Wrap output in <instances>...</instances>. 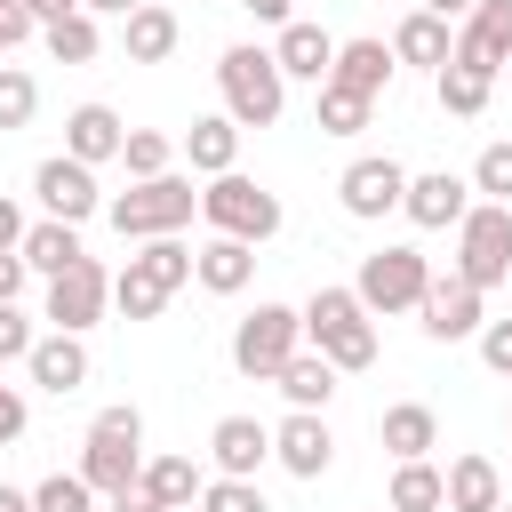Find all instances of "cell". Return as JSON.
I'll return each mask as SVG.
<instances>
[{
    "mask_svg": "<svg viewBox=\"0 0 512 512\" xmlns=\"http://www.w3.org/2000/svg\"><path fill=\"white\" fill-rule=\"evenodd\" d=\"M304 344L328 352L344 376H360V368H376V312L352 288H312L304 296Z\"/></svg>",
    "mask_w": 512,
    "mask_h": 512,
    "instance_id": "cell-1",
    "label": "cell"
},
{
    "mask_svg": "<svg viewBox=\"0 0 512 512\" xmlns=\"http://www.w3.org/2000/svg\"><path fill=\"white\" fill-rule=\"evenodd\" d=\"M216 88H224V112H232L240 128H272V120L288 112V72H280V56L256 48V40H240V48L216 56Z\"/></svg>",
    "mask_w": 512,
    "mask_h": 512,
    "instance_id": "cell-2",
    "label": "cell"
},
{
    "mask_svg": "<svg viewBox=\"0 0 512 512\" xmlns=\"http://www.w3.org/2000/svg\"><path fill=\"white\" fill-rule=\"evenodd\" d=\"M104 216H112V232L120 240H168V232H184L192 216H200V184L192 176H136L120 200H104Z\"/></svg>",
    "mask_w": 512,
    "mask_h": 512,
    "instance_id": "cell-3",
    "label": "cell"
},
{
    "mask_svg": "<svg viewBox=\"0 0 512 512\" xmlns=\"http://www.w3.org/2000/svg\"><path fill=\"white\" fill-rule=\"evenodd\" d=\"M184 280H192V248H184L176 232H168V240H144V248L112 272V312H120V320H160Z\"/></svg>",
    "mask_w": 512,
    "mask_h": 512,
    "instance_id": "cell-4",
    "label": "cell"
},
{
    "mask_svg": "<svg viewBox=\"0 0 512 512\" xmlns=\"http://www.w3.org/2000/svg\"><path fill=\"white\" fill-rule=\"evenodd\" d=\"M200 216H208V232H232V240H256V248L288 224L280 192H264V184H256V176H240V168H224V176H208V184H200Z\"/></svg>",
    "mask_w": 512,
    "mask_h": 512,
    "instance_id": "cell-5",
    "label": "cell"
},
{
    "mask_svg": "<svg viewBox=\"0 0 512 512\" xmlns=\"http://www.w3.org/2000/svg\"><path fill=\"white\" fill-rule=\"evenodd\" d=\"M448 272H456V280H472L480 296L512 280V208H504V200H472V208H464Z\"/></svg>",
    "mask_w": 512,
    "mask_h": 512,
    "instance_id": "cell-6",
    "label": "cell"
},
{
    "mask_svg": "<svg viewBox=\"0 0 512 512\" xmlns=\"http://www.w3.org/2000/svg\"><path fill=\"white\" fill-rule=\"evenodd\" d=\"M296 352H304V312H296V304H256V312L232 328V368H240L248 384H272Z\"/></svg>",
    "mask_w": 512,
    "mask_h": 512,
    "instance_id": "cell-7",
    "label": "cell"
},
{
    "mask_svg": "<svg viewBox=\"0 0 512 512\" xmlns=\"http://www.w3.org/2000/svg\"><path fill=\"white\" fill-rule=\"evenodd\" d=\"M424 288H432V256H424V248H408V240H392V248L360 256V280H352V296H360L368 312H416V304H424Z\"/></svg>",
    "mask_w": 512,
    "mask_h": 512,
    "instance_id": "cell-8",
    "label": "cell"
},
{
    "mask_svg": "<svg viewBox=\"0 0 512 512\" xmlns=\"http://www.w3.org/2000/svg\"><path fill=\"white\" fill-rule=\"evenodd\" d=\"M336 200H344L352 224H384V216H400V200H408V168H400L392 152H360V160L336 176Z\"/></svg>",
    "mask_w": 512,
    "mask_h": 512,
    "instance_id": "cell-9",
    "label": "cell"
},
{
    "mask_svg": "<svg viewBox=\"0 0 512 512\" xmlns=\"http://www.w3.org/2000/svg\"><path fill=\"white\" fill-rule=\"evenodd\" d=\"M104 312H112V272H104L96 256H80L72 272H56V280H48V328H72V336H88Z\"/></svg>",
    "mask_w": 512,
    "mask_h": 512,
    "instance_id": "cell-10",
    "label": "cell"
},
{
    "mask_svg": "<svg viewBox=\"0 0 512 512\" xmlns=\"http://www.w3.org/2000/svg\"><path fill=\"white\" fill-rule=\"evenodd\" d=\"M416 320H424V336H432V344H464V336H480V328H488V296H480L472 280H456V272H432V288H424Z\"/></svg>",
    "mask_w": 512,
    "mask_h": 512,
    "instance_id": "cell-11",
    "label": "cell"
},
{
    "mask_svg": "<svg viewBox=\"0 0 512 512\" xmlns=\"http://www.w3.org/2000/svg\"><path fill=\"white\" fill-rule=\"evenodd\" d=\"M272 464L288 480H320L336 464V432H328V408H288L272 424Z\"/></svg>",
    "mask_w": 512,
    "mask_h": 512,
    "instance_id": "cell-12",
    "label": "cell"
},
{
    "mask_svg": "<svg viewBox=\"0 0 512 512\" xmlns=\"http://www.w3.org/2000/svg\"><path fill=\"white\" fill-rule=\"evenodd\" d=\"M32 192H40V208H48V216H64V224H88V216H104L96 168H88V160H72V152H48V160L32 168Z\"/></svg>",
    "mask_w": 512,
    "mask_h": 512,
    "instance_id": "cell-13",
    "label": "cell"
},
{
    "mask_svg": "<svg viewBox=\"0 0 512 512\" xmlns=\"http://www.w3.org/2000/svg\"><path fill=\"white\" fill-rule=\"evenodd\" d=\"M464 208H472V176H456V168H424V176H408L400 216H408L416 232H456Z\"/></svg>",
    "mask_w": 512,
    "mask_h": 512,
    "instance_id": "cell-14",
    "label": "cell"
},
{
    "mask_svg": "<svg viewBox=\"0 0 512 512\" xmlns=\"http://www.w3.org/2000/svg\"><path fill=\"white\" fill-rule=\"evenodd\" d=\"M456 64H472V72H504L512 64V0H480L456 24Z\"/></svg>",
    "mask_w": 512,
    "mask_h": 512,
    "instance_id": "cell-15",
    "label": "cell"
},
{
    "mask_svg": "<svg viewBox=\"0 0 512 512\" xmlns=\"http://www.w3.org/2000/svg\"><path fill=\"white\" fill-rule=\"evenodd\" d=\"M24 376H32L40 392H56V400H64V392H80V384H88V336L48 328V336L24 352Z\"/></svg>",
    "mask_w": 512,
    "mask_h": 512,
    "instance_id": "cell-16",
    "label": "cell"
},
{
    "mask_svg": "<svg viewBox=\"0 0 512 512\" xmlns=\"http://www.w3.org/2000/svg\"><path fill=\"white\" fill-rule=\"evenodd\" d=\"M208 464L232 472V480H256V472L272 464V424H256V416H216V432H208Z\"/></svg>",
    "mask_w": 512,
    "mask_h": 512,
    "instance_id": "cell-17",
    "label": "cell"
},
{
    "mask_svg": "<svg viewBox=\"0 0 512 512\" xmlns=\"http://www.w3.org/2000/svg\"><path fill=\"white\" fill-rule=\"evenodd\" d=\"M192 280H200L208 296H240V288L256 280V240H232V232H208V240L192 248Z\"/></svg>",
    "mask_w": 512,
    "mask_h": 512,
    "instance_id": "cell-18",
    "label": "cell"
},
{
    "mask_svg": "<svg viewBox=\"0 0 512 512\" xmlns=\"http://www.w3.org/2000/svg\"><path fill=\"white\" fill-rule=\"evenodd\" d=\"M120 144H128V128H120L112 104H72V112H64V152H72V160L104 168V160H120Z\"/></svg>",
    "mask_w": 512,
    "mask_h": 512,
    "instance_id": "cell-19",
    "label": "cell"
},
{
    "mask_svg": "<svg viewBox=\"0 0 512 512\" xmlns=\"http://www.w3.org/2000/svg\"><path fill=\"white\" fill-rule=\"evenodd\" d=\"M136 472H144V440H112V432H88L80 440V480L96 496H120Z\"/></svg>",
    "mask_w": 512,
    "mask_h": 512,
    "instance_id": "cell-20",
    "label": "cell"
},
{
    "mask_svg": "<svg viewBox=\"0 0 512 512\" xmlns=\"http://www.w3.org/2000/svg\"><path fill=\"white\" fill-rule=\"evenodd\" d=\"M176 40H184V24H176L168 0H144L136 16H120V48H128V64H168Z\"/></svg>",
    "mask_w": 512,
    "mask_h": 512,
    "instance_id": "cell-21",
    "label": "cell"
},
{
    "mask_svg": "<svg viewBox=\"0 0 512 512\" xmlns=\"http://www.w3.org/2000/svg\"><path fill=\"white\" fill-rule=\"evenodd\" d=\"M392 56H400V64H416V72H440V64L456 56V24H448V16H432V8H408V16H400V32H392Z\"/></svg>",
    "mask_w": 512,
    "mask_h": 512,
    "instance_id": "cell-22",
    "label": "cell"
},
{
    "mask_svg": "<svg viewBox=\"0 0 512 512\" xmlns=\"http://www.w3.org/2000/svg\"><path fill=\"white\" fill-rule=\"evenodd\" d=\"M272 56H280V72H288V80H312V88L336 72V40H328L320 24H304V16H288V24H280Z\"/></svg>",
    "mask_w": 512,
    "mask_h": 512,
    "instance_id": "cell-23",
    "label": "cell"
},
{
    "mask_svg": "<svg viewBox=\"0 0 512 512\" xmlns=\"http://www.w3.org/2000/svg\"><path fill=\"white\" fill-rule=\"evenodd\" d=\"M392 72H400L392 40H376V32L336 40V72H328V80H344V88H360V96H384V88H392Z\"/></svg>",
    "mask_w": 512,
    "mask_h": 512,
    "instance_id": "cell-24",
    "label": "cell"
},
{
    "mask_svg": "<svg viewBox=\"0 0 512 512\" xmlns=\"http://www.w3.org/2000/svg\"><path fill=\"white\" fill-rule=\"evenodd\" d=\"M184 168H192V176H224V168H240V120H232V112L192 120V128H184Z\"/></svg>",
    "mask_w": 512,
    "mask_h": 512,
    "instance_id": "cell-25",
    "label": "cell"
},
{
    "mask_svg": "<svg viewBox=\"0 0 512 512\" xmlns=\"http://www.w3.org/2000/svg\"><path fill=\"white\" fill-rule=\"evenodd\" d=\"M376 440L392 448V464H400V456H432V448H440V416H432L424 400H392V408L376 416Z\"/></svg>",
    "mask_w": 512,
    "mask_h": 512,
    "instance_id": "cell-26",
    "label": "cell"
},
{
    "mask_svg": "<svg viewBox=\"0 0 512 512\" xmlns=\"http://www.w3.org/2000/svg\"><path fill=\"white\" fill-rule=\"evenodd\" d=\"M384 504H392V512H448V472H440L432 456H400Z\"/></svg>",
    "mask_w": 512,
    "mask_h": 512,
    "instance_id": "cell-27",
    "label": "cell"
},
{
    "mask_svg": "<svg viewBox=\"0 0 512 512\" xmlns=\"http://www.w3.org/2000/svg\"><path fill=\"white\" fill-rule=\"evenodd\" d=\"M496 504H504V472H496V456L464 448V456L448 464V512H496Z\"/></svg>",
    "mask_w": 512,
    "mask_h": 512,
    "instance_id": "cell-28",
    "label": "cell"
},
{
    "mask_svg": "<svg viewBox=\"0 0 512 512\" xmlns=\"http://www.w3.org/2000/svg\"><path fill=\"white\" fill-rule=\"evenodd\" d=\"M16 256H24L40 280H56V272H72L88 248H80V224H64V216H40V224L24 232V248H16Z\"/></svg>",
    "mask_w": 512,
    "mask_h": 512,
    "instance_id": "cell-29",
    "label": "cell"
},
{
    "mask_svg": "<svg viewBox=\"0 0 512 512\" xmlns=\"http://www.w3.org/2000/svg\"><path fill=\"white\" fill-rule=\"evenodd\" d=\"M336 376H344V368H336L328 352H312V344H304L272 384H280V400H288V408H328V400H336Z\"/></svg>",
    "mask_w": 512,
    "mask_h": 512,
    "instance_id": "cell-30",
    "label": "cell"
},
{
    "mask_svg": "<svg viewBox=\"0 0 512 512\" xmlns=\"http://www.w3.org/2000/svg\"><path fill=\"white\" fill-rule=\"evenodd\" d=\"M136 480H144L168 512H192V504H200V488H208V472H200L192 456H144V472H136Z\"/></svg>",
    "mask_w": 512,
    "mask_h": 512,
    "instance_id": "cell-31",
    "label": "cell"
},
{
    "mask_svg": "<svg viewBox=\"0 0 512 512\" xmlns=\"http://www.w3.org/2000/svg\"><path fill=\"white\" fill-rule=\"evenodd\" d=\"M488 88H496V72H472V64H456V56L432 72L440 112H456V120H480V112H488Z\"/></svg>",
    "mask_w": 512,
    "mask_h": 512,
    "instance_id": "cell-32",
    "label": "cell"
},
{
    "mask_svg": "<svg viewBox=\"0 0 512 512\" xmlns=\"http://www.w3.org/2000/svg\"><path fill=\"white\" fill-rule=\"evenodd\" d=\"M40 40H48V56H56V64H96V56H104V24H96L88 8H72V16L40 24Z\"/></svg>",
    "mask_w": 512,
    "mask_h": 512,
    "instance_id": "cell-33",
    "label": "cell"
},
{
    "mask_svg": "<svg viewBox=\"0 0 512 512\" xmlns=\"http://www.w3.org/2000/svg\"><path fill=\"white\" fill-rule=\"evenodd\" d=\"M368 112H376V96H360L344 80H320V136H360Z\"/></svg>",
    "mask_w": 512,
    "mask_h": 512,
    "instance_id": "cell-34",
    "label": "cell"
},
{
    "mask_svg": "<svg viewBox=\"0 0 512 512\" xmlns=\"http://www.w3.org/2000/svg\"><path fill=\"white\" fill-rule=\"evenodd\" d=\"M176 136L168 128H128V144H120V160H128V176H168L176 168Z\"/></svg>",
    "mask_w": 512,
    "mask_h": 512,
    "instance_id": "cell-35",
    "label": "cell"
},
{
    "mask_svg": "<svg viewBox=\"0 0 512 512\" xmlns=\"http://www.w3.org/2000/svg\"><path fill=\"white\" fill-rule=\"evenodd\" d=\"M32 112H40V80L24 64H0V136L8 128H32Z\"/></svg>",
    "mask_w": 512,
    "mask_h": 512,
    "instance_id": "cell-36",
    "label": "cell"
},
{
    "mask_svg": "<svg viewBox=\"0 0 512 512\" xmlns=\"http://www.w3.org/2000/svg\"><path fill=\"white\" fill-rule=\"evenodd\" d=\"M192 512H272V504H264V488H256V480L208 472V488H200V504H192Z\"/></svg>",
    "mask_w": 512,
    "mask_h": 512,
    "instance_id": "cell-37",
    "label": "cell"
},
{
    "mask_svg": "<svg viewBox=\"0 0 512 512\" xmlns=\"http://www.w3.org/2000/svg\"><path fill=\"white\" fill-rule=\"evenodd\" d=\"M32 512H96V488H88L80 472H48V480L32 488Z\"/></svg>",
    "mask_w": 512,
    "mask_h": 512,
    "instance_id": "cell-38",
    "label": "cell"
},
{
    "mask_svg": "<svg viewBox=\"0 0 512 512\" xmlns=\"http://www.w3.org/2000/svg\"><path fill=\"white\" fill-rule=\"evenodd\" d=\"M472 192H480V200H504V208H512V144H488V152L472 160Z\"/></svg>",
    "mask_w": 512,
    "mask_h": 512,
    "instance_id": "cell-39",
    "label": "cell"
},
{
    "mask_svg": "<svg viewBox=\"0 0 512 512\" xmlns=\"http://www.w3.org/2000/svg\"><path fill=\"white\" fill-rule=\"evenodd\" d=\"M32 344H40V336H32V320H24L16 304H0V368H8V360H24Z\"/></svg>",
    "mask_w": 512,
    "mask_h": 512,
    "instance_id": "cell-40",
    "label": "cell"
},
{
    "mask_svg": "<svg viewBox=\"0 0 512 512\" xmlns=\"http://www.w3.org/2000/svg\"><path fill=\"white\" fill-rule=\"evenodd\" d=\"M24 424H32V400H24V384H0V448H8V440H24Z\"/></svg>",
    "mask_w": 512,
    "mask_h": 512,
    "instance_id": "cell-41",
    "label": "cell"
},
{
    "mask_svg": "<svg viewBox=\"0 0 512 512\" xmlns=\"http://www.w3.org/2000/svg\"><path fill=\"white\" fill-rule=\"evenodd\" d=\"M480 360H488L496 376H512V320H488V328H480Z\"/></svg>",
    "mask_w": 512,
    "mask_h": 512,
    "instance_id": "cell-42",
    "label": "cell"
},
{
    "mask_svg": "<svg viewBox=\"0 0 512 512\" xmlns=\"http://www.w3.org/2000/svg\"><path fill=\"white\" fill-rule=\"evenodd\" d=\"M32 32H40V16H32L24 0H0V48H24Z\"/></svg>",
    "mask_w": 512,
    "mask_h": 512,
    "instance_id": "cell-43",
    "label": "cell"
},
{
    "mask_svg": "<svg viewBox=\"0 0 512 512\" xmlns=\"http://www.w3.org/2000/svg\"><path fill=\"white\" fill-rule=\"evenodd\" d=\"M104 512H168V504H160V496H152L144 480H128L120 496H104Z\"/></svg>",
    "mask_w": 512,
    "mask_h": 512,
    "instance_id": "cell-44",
    "label": "cell"
},
{
    "mask_svg": "<svg viewBox=\"0 0 512 512\" xmlns=\"http://www.w3.org/2000/svg\"><path fill=\"white\" fill-rule=\"evenodd\" d=\"M24 232H32V224H24V208L0 192V256H16V248H24Z\"/></svg>",
    "mask_w": 512,
    "mask_h": 512,
    "instance_id": "cell-45",
    "label": "cell"
},
{
    "mask_svg": "<svg viewBox=\"0 0 512 512\" xmlns=\"http://www.w3.org/2000/svg\"><path fill=\"white\" fill-rule=\"evenodd\" d=\"M24 280H32V264H24V256H0V304H16Z\"/></svg>",
    "mask_w": 512,
    "mask_h": 512,
    "instance_id": "cell-46",
    "label": "cell"
},
{
    "mask_svg": "<svg viewBox=\"0 0 512 512\" xmlns=\"http://www.w3.org/2000/svg\"><path fill=\"white\" fill-rule=\"evenodd\" d=\"M240 8H248L256 24H288V0H240Z\"/></svg>",
    "mask_w": 512,
    "mask_h": 512,
    "instance_id": "cell-47",
    "label": "cell"
},
{
    "mask_svg": "<svg viewBox=\"0 0 512 512\" xmlns=\"http://www.w3.org/2000/svg\"><path fill=\"white\" fill-rule=\"evenodd\" d=\"M24 8H32L40 24H56V16H72V8H88V0H24Z\"/></svg>",
    "mask_w": 512,
    "mask_h": 512,
    "instance_id": "cell-48",
    "label": "cell"
},
{
    "mask_svg": "<svg viewBox=\"0 0 512 512\" xmlns=\"http://www.w3.org/2000/svg\"><path fill=\"white\" fill-rule=\"evenodd\" d=\"M416 8H432V16H448V24H464V16L480 8V0H416Z\"/></svg>",
    "mask_w": 512,
    "mask_h": 512,
    "instance_id": "cell-49",
    "label": "cell"
},
{
    "mask_svg": "<svg viewBox=\"0 0 512 512\" xmlns=\"http://www.w3.org/2000/svg\"><path fill=\"white\" fill-rule=\"evenodd\" d=\"M0 512H32V488H8L0 480Z\"/></svg>",
    "mask_w": 512,
    "mask_h": 512,
    "instance_id": "cell-50",
    "label": "cell"
},
{
    "mask_svg": "<svg viewBox=\"0 0 512 512\" xmlns=\"http://www.w3.org/2000/svg\"><path fill=\"white\" fill-rule=\"evenodd\" d=\"M144 0H88V16H136Z\"/></svg>",
    "mask_w": 512,
    "mask_h": 512,
    "instance_id": "cell-51",
    "label": "cell"
},
{
    "mask_svg": "<svg viewBox=\"0 0 512 512\" xmlns=\"http://www.w3.org/2000/svg\"><path fill=\"white\" fill-rule=\"evenodd\" d=\"M496 512H512V504H496Z\"/></svg>",
    "mask_w": 512,
    "mask_h": 512,
    "instance_id": "cell-52",
    "label": "cell"
}]
</instances>
